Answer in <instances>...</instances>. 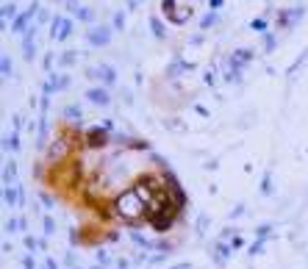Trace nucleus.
I'll return each instance as SVG.
<instances>
[{"mask_svg": "<svg viewBox=\"0 0 308 269\" xmlns=\"http://www.w3.org/2000/svg\"><path fill=\"white\" fill-rule=\"evenodd\" d=\"M117 211L122 214V217H128V220L142 217L145 206H142V200H139V191H128V194H122V197L117 200Z\"/></svg>", "mask_w": 308, "mask_h": 269, "instance_id": "f257e3e1", "label": "nucleus"}]
</instances>
